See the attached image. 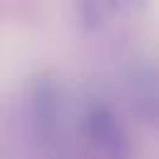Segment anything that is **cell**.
Masks as SVG:
<instances>
[{
	"mask_svg": "<svg viewBox=\"0 0 159 159\" xmlns=\"http://www.w3.org/2000/svg\"><path fill=\"white\" fill-rule=\"evenodd\" d=\"M83 132L91 149L100 159H130L132 154L127 130L108 105L96 103L88 108L86 120H83Z\"/></svg>",
	"mask_w": 159,
	"mask_h": 159,
	"instance_id": "6da1fadb",
	"label": "cell"
},
{
	"mask_svg": "<svg viewBox=\"0 0 159 159\" xmlns=\"http://www.w3.org/2000/svg\"><path fill=\"white\" fill-rule=\"evenodd\" d=\"M137 0H108V5L110 7H115V10H122V7H132Z\"/></svg>",
	"mask_w": 159,
	"mask_h": 159,
	"instance_id": "3957f363",
	"label": "cell"
},
{
	"mask_svg": "<svg viewBox=\"0 0 159 159\" xmlns=\"http://www.w3.org/2000/svg\"><path fill=\"white\" fill-rule=\"evenodd\" d=\"M57 118H59L57 86L49 81H42V83H37V91H34V122H37L39 135L49 137L57 127Z\"/></svg>",
	"mask_w": 159,
	"mask_h": 159,
	"instance_id": "7a4b0ae2",
	"label": "cell"
}]
</instances>
